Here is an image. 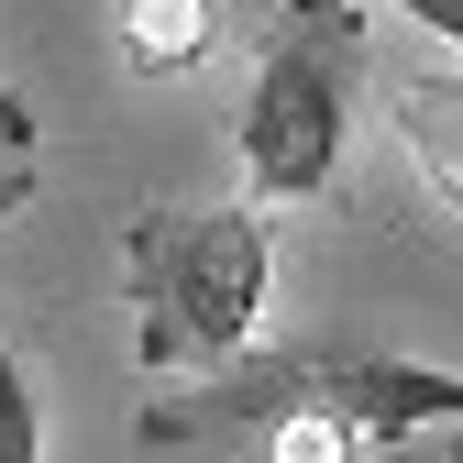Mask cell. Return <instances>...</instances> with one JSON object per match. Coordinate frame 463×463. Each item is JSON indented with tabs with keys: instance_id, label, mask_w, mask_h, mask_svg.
Segmentation results:
<instances>
[{
	"instance_id": "cell-8",
	"label": "cell",
	"mask_w": 463,
	"mask_h": 463,
	"mask_svg": "<svg viewBox=\"0 0 463 463\" xmlns=\"http://www.w3.org/2000/svg\"><path fill=\"white\" fill-rule=\"evenodd\" d=\"M409 23H420L430 44H452V55H463V0H420V12H409Z\"/></svg>"
},
{
	"instance_id": "cell-3",
	"label": "cell",
	"mask_w": 463,
	"mask_h": 463,
	"mask_svg": "<svg viewBox=\"0 0 463 463\" xmlns=\"http://www.w3.org/2000/svg\"><path fill=\"white\" fill-rule=\"evenodd\" d=\"M354 78H364V12H276L265 67L243 99V177L254 199H320L354 144Z\"/></svg>"
},
{
	"instance_id": "cell-6",
	"label": "cell",
	"mask_w": 463,
	"mask_h": 463,
	"mask_svg": "<svg viewBox=\"0 0 463 463\" xmlns=\"http://www.w3.org/2000/svg\"><path fill=\"white\" fill-rule=\"evenodd\" d=\"M0 463H44V397L12 364V342H0Z\"/></svg>"
},
{
	"instance_id": "cell-5",
	"label": "cell",
	"mask_w": 463,
	"mask_h": 463,
	"mask_svg": "<svg viewBox=\"0 0 463 463\" xmlns=\"http://www.w3.org/2000/svg\"><path fill=\"white\" fill-rule=\"evenodd\" d=\"M122 44L144 55V67H177V55L210 44V12L199 0H144V12H122Z\"/></svg>"
},
{
	"instance_id": "cell-9",
	"label": "cell",
	"mask_w": 463,
	"mask_h": 463,
	"mask_svg": "<svg viewBox=\"0 0 463 463\" xmlns=\"http://www.w3.org/2000/svg\"><path fill=\"white\" fill-rule=\"evenodd\" d=\"M386 463H463V430H430V441H409V452H386Z\"/></svg>"
},
{
	"instance_id": "cell-1",
	"label": "cell",
	"mask_w": 463,
	"mask_h": 463,
	"mask_svg": "<svg viewBox=\"0 0 463 463\" xmlns=\"http://www.w3.org/2000/svg\"><path fill=\"white\" fill-rule=\"evenodd\" d=\"M342 430V441H386L409 452L430 430H463V364H420L397 342H254L243 364H221L177 397L144 409V441L188 452V441H221V430Z\"/></svg>"
},
{
	"instance_id": "cell-7",
	"label": "cell",
	"mask_w": 463,
	"mask_h": 463,
	"mask_svg": "<svg viewBox=\"0 0 463 463\" xmlns=\"http://www.w3.org/2000/svg\"><path fill=\"white\" fill-rule=\"evenodd\" d=\"M276 463H354V441L320 430V420H298V430H276Z\"/></svg>"
},
{
	"instance_id": "cell-2",
	"label": "cell",
	"mask_w": 463,
	"mask_h": 463,
	"mask_svg": "<svg viewBox=\"0 0 463 463\" xmlns=\"http://www.w3.org/2000/svg\"><path fill=\"white\" fill-rule=\"evenodd\" d=\"M122 287H133V354L155 375H177V364L221 375L265 331L276 243L254 210H144L122 232Z\"/></svg>"
},
{
	"instance_id": "cell-4",
	"label": "cell",
	"mask_w": 463,
	"mask_h": 463,
	"mask_svg": "<svg viewBox=\"0 0 463 463\" xmlns=\"http://www.w3.org/2000/svg\"><path fill=\"white\" fill-rule=\"evenodd\" d=\"M386 110H397V144L420 155V177L463 210V67H409V78H386Z\"/></svg>"
}]
</instances>
